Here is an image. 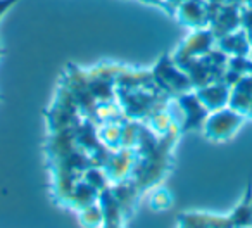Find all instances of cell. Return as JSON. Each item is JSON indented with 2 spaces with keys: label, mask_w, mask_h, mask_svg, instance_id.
I'll use <instances>...</instances> for the list:
<instances>
[{
  "label": "cell",
  "mask_w": 252,
  "mask_h": 228,
  "mask_svg": "<svg viewBox=\"0 0 252 228\" xmlns=\"http://www.w3.org/2000/svg\"><path fill=\"white\" fill-rule=\"evenodd\" d=\"M14 2H18V0H0V16H4V12L12 7Z\"/></svg>",
  "instance_id": "6"
},
{
  "label": "cell",
  "mask_w": 252,
  "mask_h": 228,
  "mask_svg": "<svg viewBox=\"0 0 252 228\" xmlns=\"http://www.w3.org/2000/svg\"><path fill=\"white\" fill-rule=\"evenodd\" d=\"M180 5V19L193 28H204L211 23V5H206L202 0H185Z\"/></svg>",
  "instance_id": "2"
},
{
  "label": "cell",
  "mask_w": 252,
  "mask_h": 228,
  "mask_svg": "<svg viewBox=\"0 0 252 228\" xmlns=\"http://www.w3.org/2000/svg\"><path fill=\"white\" fill-rule=\"evenodd\" d=\"M197 97L207 111H218L228 100V88L224 85H211L200 88Z\"/></svg>",
  "instance_id": "4"
},
{
  "label": "cell",
  "mask_w": 252,
  "mask_h": 228,
  "mask_svg": "<svg viewBox=\"0 0 252 228\" xmlns=\"http://www.w3.org/2000/svg\"><path fill=\"white\" fill-rule=\"evenodd\" d=\"M240 114L237 111H221L207 118L204 127H206L207 137L214 138V140H221V138H228L238 127H240Z\"/></svg>",
  "instance_id": "1"
},
{
  "label": "cell",
  "mask_w": 252,
  "mask_h": 228,
  "mask_svg": "<svg viewBox=\"0 0 252 228\" xmlns=\"http://www.w3.org/2000/svg\"><path fill=\"white\" fill-rule=\"evenodd\" d=\"M213 40H214V33L213 32H197L195 35H192L189 38V42H187L185 45L178 50V54H183L182 63L189 59V57L202 56V54L211 47Z\"/></svg>",
  "instance_id": "3"
},
{
  "label": "cell",
  "mask_w": 252,
  "mask_h": 228,
  "mask_svg": "<svg viewBox=\"0 0 252 228\" xmlns=\"http://www.w3.org/2000/svg\"><path fill=\"white\" fill-rule=\"evenodd\" d=\"M152 204H154L156 207H166L169 204V199L166 194H156L154 199H152Z\"/></svg>",
  "instance_id": "5"
}]
</instances>
